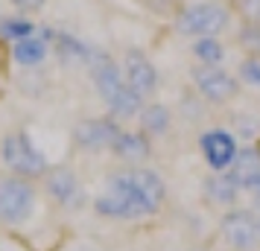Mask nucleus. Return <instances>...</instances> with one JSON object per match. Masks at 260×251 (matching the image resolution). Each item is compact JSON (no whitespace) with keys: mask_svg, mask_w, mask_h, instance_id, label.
Instances as JSON below:
<instances>
[{"mask_svg":"<svg viewBox=\"0 0 260 251\" xmlns=\"http://www.w3.org/2000/svg\"><path fill=\"white\" fill-rule=\"evenodd\" d=\"M91 73H94V85L106 108L111 111V117H135L138 111H143V96L126 82L123 76V67H117L111 59L100 56V59L91 64Z\"/></svg>","mask_w":260,"mask_h":251,"instance_id":"obj_2","label":"nucleus"},{"mask_svg":"<svg viewBox=\"0 0 260 251\" xmlns=\"http://www.w3.org/2000/svg\"><path fill=\"white\" fill-rule=\"evenodd\" d=\"M120 123L114 117H91L79 120L73 129V140L82 152H111L114 140L120 137Z\"/></svg>","mask_w":260,"mask_h":251,"instance_id":"obj_9","label":"nucleus"},{"mask_svg":"<svg viewBox=\"0 0 260 251\" xmlns=\"http://www.w3.org/2000/svg\"><path fill=\"white\" fill-rule=\"evenodd\" d=\"M231 175H234L240 184L248 178V175H254V172H260V149H254V146H240V152H237V161L234 167L228 169ZM243 190V187H240Z\"/></svg>","mask_w":260,"mask_h":251,"instance_id":"obj_16","label":"nucleus"},{"mask_svg":"<svg viewBox=\"0 0 260 251\" xmlns=\"http://www.w3.org/2000/svg\"><path fill=\"white\" fill-rule=\"evenodd\" d=\"M199 152L205 158V164L211 172H228L234 167L240 144H237V134L225 132V129H211V132L199 134Z\"/></svg>","mask_w":260,"mask_h":251,"instance_id":"obj_8","label":"nucleus"},{"mask_svg":"<svg viewBox=\"0 0 260 251\" xmlns=\"http://www.w3.org/2000/svg\"><path fill=\"white\" fill-rule=\"evenodd\" d=\"M251 210L260 216V196H257V199H251Z\"/></svg>","mask_w":260,"mask_h":251,"instance_id":"obj_25","label":"nucleus"},{"mask_svg":"<svg viewBox=\"0 0 260 251\" xmlns=\"http://www.w3.org/2000/svg\"><path fill=\"white\" fill-rule=\"evenodd\" d=\"M248 120H251V117H240V120H237V132L243 134L246 140H251V137L260 132V123H257V120H254V123H248Z\"/></svg>","mask_w":260,"mask_h":251,"instance_id":"obj_21","label":"nucleus"},{"mask_svg":"<svg viewBox=\"0 0 260 251\" xmlns=\"http://www.w3.org/2000/svg\"><path fill=\"white\" fill-rule=\"evenodd\" d=\"M240 79L246 85H251V88H260V59L248 56V59L240 64Z\"/></svg>","mask_w":260,"mask_h":251,"instance_id":"obj_20","label":"nucleus"},{"mask_svg":"<svg viewBox=\"0 0 260 251\" xmlns=\"http://www.w3.org/2000/svg\"><path fill=\"white\" fill-rule=\"evenodd\" d=\"M202 190H205V199L213 204V207H237V199H240V181L231 175V172H211L208 178L202 181Z\"/></svg>","mask_w":260,"mask_h":251,"instance_id":"obj_12","label":"nucleus"},{"mask_svg":"<svg viewBox=\"0 0 260 251\" xmlns=\"http://www.w3.org/2000/svg\"><path fill=\"white\" fill-rule=\"evenodd\" d=\"M193 85L202 94V99L213 102V105H222L237 94V79L231 73H225L222 67H208V64L196 67L193 70Z\"/></svg>","mask_w":260,"mask_h":251,"instance_id":"obj_10","label":"nucleus"},{"mask_svg":"<svg viewBox=\"0 0 260 251\" xmlns=\"http://www.w3.org/2000/svg\"><path fill=\"white\" fill-rule=\"evenodd\" d=\"M228 24V9L219 3H193L176 18V29L181 35H199V38H213L222 32Z\"/></svg>","mask_w":260,"mask_h":251,"instance_id":"obj_6","label":"nucleus"},{"mask_svg":"<svg viewBox=\"0 0 260 251\" xmlns=\"http://www.w3.org/2000/svg\"><path fill=\"white\" fill-rule=\"evenodd\" d=\"M193 56H196L202 64H208V67H219V61L225 59V50L216 38H199V41L193 44Z\"/></svg>","mask_w":260,"mask_h":251,"instance_id":"obj_17","label":"nucleus"},{"mask_svg":"<svg viewBox=\"0 0 260 251\" xmlns=\"http://www.w3.org/2000/svg\"><path fill=\"white\" fill-rule=\"evenodd\" d=\"M44 56H47V44L38 41V38H32V35L15 41V47H12V59L18 61V64H26V67L44 61Z\"/></svg>","mask_w":260,"mask_h":251,"instance_id":"obj_15","label":"nucleus"},{"mask_svg":"<svg viewBox=\"0 0 260 251\" xmlns=\"http://www.w3.org/2000/svg\"><path fill=\"white\" fill-rule=\"evenodd\" d=\"M240 187H243V193H246L248 199H257V196H260V172H254V175H248V178L243 181Z\"/></svg>","mask_w":260,"mask_h":251,"instance_id":"obj_22","label":"nucleus"},{"mask_svg":"<svg viewBox=\"0 0 260 251\" xmlns=\"http://www.w3.org/2000/svg\"><path fill=\"white\" fill-rule=\"evenodd\" d=\"M240 9L251 18V24H260V0H240Z\"/></svg>","mask_w":260,"mask_h":251,"instance_id":"obj_23","label":"nucleus"},{"mask_svg":"<svg viewBox=\"0 0 260 251\" xmlns=\"http://www.w3.org/2000/svg\"><path fill=\"white\" fill-rule=\"evenodd\" d=\"M190 251H208V248H190Z\"/></svg>","mask_w":260,"mask_h":251,"instance_id":"obj_26","label":"nucleus"},{"mask_svg":"<svg viewBox=\"0 0 260 251\" xmlns=\"http://www.w3.org/2000/svg\"><path fill=\"white\" fill-rule=\"evenodd\" d=\"M111 152L123 161V164H135V167H141L146 158L152 155V146H149V137L143 132H120V137L114 140L111 146Z\"/></svg>","mask_w":260,"mask_h":251,"instance_id":"obj_13","label":"nucleus"},{"mask_svg":"<svg viewBox=\"0 0 260 251\" xmlns=\"http://www.w3.org/2000/svg\"><path fill=\"white\" fill-rule=\"evenodd\" d=\"M216 234L231 251H257L260 248V216L251 207H228L219 216Z\"/></svg>","mask_w":260,"mask_h":251,"instance_id":"obj_5","label":"nucleus"},{"mask_svg":"<svg viewBox=\"0 0 260 251\" xmlns=\"http://www.w3.org/2000/svg\"><path fill=\"white\" fill-rule=\"evenodd\" d=\"M167 181L149 167L117 169L94 199V213L111 222H146L164 210Z\"/></svg>","mask_w":260,"mask_h":251,"instance_id":"obj_1","label":"nucleus"},{"mask_svg":"<svg viewBox=\"0 0 260 251\" xmlns=\"http://www.w3.org/2000/svg\"><path fill=\"white\" fill-rule=\"evenodd\" d=\"M36 187L32 181L6 175L0 178V225L6 228H21L29 222V216L36 213Z\"/></svg>","mask_w":260,"mask_h":251,"instance_id":"obj_4","label":"nucleus"},{"mask_svg":"<svg viewBox=\"0 0 260 251\" xmlns=\"http://www.w3.org/2000/svg\"><path fill=\"white\" fill-rule=\"evenodd\" d=\"M123 76H126V82L141 96H149L158 88V73H155L152 61L146 59L141 50H129L126 53V59H123Z\"/></svg>","mask_w":260,"mask_h":251,"instance_id":"obj_11","label":"nucleus"},{"mask_svg":"<svg viewBox=\"0 0 260 251\" xmlns=\"http://www.w3.org/2000/svg\"><path fill=\"white\" fill-rule=\"evenodd\" d=\"M44 193L61 210H79L85 204V187L71 167H50L44 175Z\"/></svg>","mask_w":260,"mask_h":251,"instance_id":"obj_7","label":"nucleus"},{"mask_svg":"<svg viewBox=\"0 0 260 251\" xmlns=\"http://www.w3.org/2000/svg\"><path fill=\"white\" fill-rule=\"evenodd\" d=\"M18 9H26V12H32V9H41L44 6V0H12Z\"/></svg>","mask_w":260,"mask_h":251,"instance_id":"obj_24","label":"nucleus"},{"mask_svg":"<svg viewBox=\"0 0 260 251\" xmlns=\"http://www.w3.org/2000/svg\"><path fill=\"white\" fill-rule=\"evenodd\" d=\"M173 126V114L170 108L161 105V102H152V105H143L141 111V132L146 137H161V134L170 132Z\"/></svg>","mask_w":260,"mask_h":251,"instance_id":"obj_14","label":"nucleus"},{"mask_svg":"<svg viewBox=\"0 0 260 251\" xmlns=\"http://www.w3.org/2000/svg\"><path fill=\"white\" fill-rule=\"evenodd\" d=\"M0 158H3V164L9 167L12 175L26 178V181L44 178L47 169H50L47 155H44V152L29 140V134H24V132H12V134L3 137V144H0Z\"/></svg>","mask_w":260,"mask_h":251,"instance_id":"obj_3","label":"nucleus"},{"mask_svg":"<svg viewBox=\"0 0 260 251\" xmlns=\"http://www.w3.org/2000/svg\"><path fill=\"white\" fill-rule=\"evenodd\" d=\"M0 35L12 38V41L29 38V35H32V24L24 21V18H3V21H0Z\"/></svg>","mask_w":260,"mask_h":251,"instance_id":"obj_18","label":"nucleus"},{"mask_svg":"<svg viewBox=\"0 0 260 251\" xmlns=\"http://www.w3.org/2000/svg\"><path fill=\"white\" fill-rule=\"evenodd\" d=\"M240 44L254 56V59H260V24H248L240 29Z\"/></svg>","mask_w":260,"mask_h":251,"instance_id":"obj_19","label":"nucleus"}]
</instances>
